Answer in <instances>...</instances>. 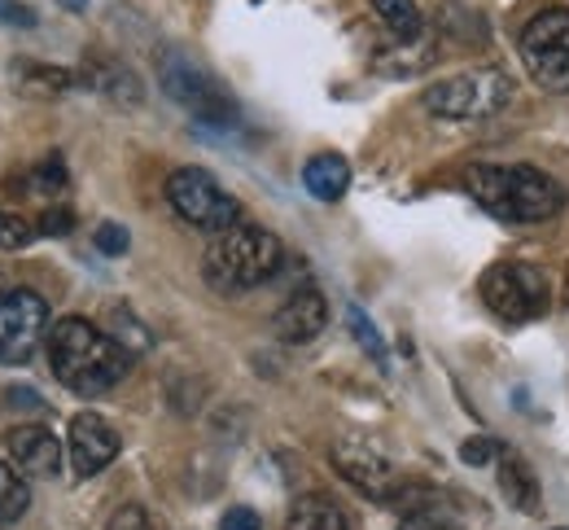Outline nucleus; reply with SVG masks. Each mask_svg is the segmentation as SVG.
<instances>
[{"label": "nucleus", "instance_id": "39448f33", "mask_svg": "<svg viewBox=\"0 0 569 530\" xmlns=\"http://www.w3.org/2000/svg\"><path fill=\"white\" fill-rule=\"evenodd\" d=\"M521 62L548 92H569V9L548 4L521 27Z\"/></svg>", "mask_w": 569, "mask_h": 530}, {"label": "nucleus", "instance_id": "f3484780", "mask_svg": "<svg viewBox=\"0 0 569 530\" xmlns=\"http://www.w3.org/2000/svg\"><path fill=\"white\" fill-rule=\"evenodd\" d=\"M31 509V491H27V478L9 464V460H0V530H9L22 513Z\"/></svg>", "mask_w": 569, "mask_h": 530}, {"label": "nucleus", "instance_id": "5701e85b", "mask_svg": "<svg viewBox=\"0 0 569 530\" xmlns=\"http://www.w3.org/2000/svg\"><path fill=\"white\" fill-rule=\"evenodd\" d=\"M399 530H460V522L451 513H442V509H417V513L403 518Z\"/></svg>", "mask_w": 569, "mask_h": 530}, {"label": "nucleus", "instance_id": "393cba45", "mask_svg": "<svg viewBox=\"0 0 569 530\" xmlns=\"http://www.w3.org/2000/svg\"><path fill=\"white\" fill-rule=\"evenodd\" d=\"M36 189H40V193H58V189H67V167H62V158H49V162L36 171Z\"/></svg>", "mask_w": 569, "mask_h": 530}, {"label": "nucleus", "instance_id": "a211bd4d", "mask_svg": "<svg viewBox=\"0 0 569 530\" xmlns=\"http://www.w3.org/2000/svg\"><path fill=\"white\" fill-rule=\"evenodd\" d=\"M377 18L399 36V40H417L421 36V9L417 0H372Z\"/></svg>", "mask_w": 569, "mask_h": 530}, {"label": "nucleus", "instance_id": "9b49d317", "mask_svg": "<svg viewBox=\"0 0 569 530\" xmlns=\"http://www.w3.org/2000/svg\"><path fill=\"white\" fill-rule=\"evenodd\" d=\"M71 469L79 478H97L101 469H110V460L119 456V430L101 417V412H79L71 421Z\"/></svg>", "mask_w": 569, "mask_h": 530}, {"label": "nucleus", "instance_id": "4be33fe9", "mask_svg": "<svg viewBox=\"0 0 569 530\" xmlns=\"http://www.w3.org/2000/svg\"><path fill=\"white\" fill-rule=\"evenodd\" d=\"M31 237H36V228L27 224L22 216L0 211V250H22V246H31Z\"/></svg>", "mask_w": 569, "mask_h": 530}, {"label": "nucleus", "instance_id": "20e7f679", "mask_svg": "<svg viewBox=\"0 0 569 530\" xmlns=\"http://www.w3.org/2000/svg\"><path fill=\"white\" fill-rule=\"evenodd\" d=\"M508 101H512V79L503 76V71H496V67L460 71V76H447L426 88L429 114H438V119H460V123L491 119Z\"/></svg>", "mask_w": 569, "mask_h": 530}, {"label": "nucleus", "instance_id": "1a4fd4ad", "mask_svg": "<svg viewBox=\"0 0 569 530\" xmlns=\"http://www.w3.org/2000/svg\"><path fill=\"white\" fill-rule=\"evenodd\" d=\"M49 303L36 290H9L0 299V364H27L49 338Z\"/></svg>", "mask_w": 569, "mask_h": 530}, {"label": "nucleus", "instance_id": "6e6552de", "mask_svg": "<svg viewBox=\"0 0 569 530\" xmlns=\"http://www.w3.org/2000/svg\"><path fill=\"white\" fill-rule=\"evenodd\" d=\"M158 71H162V88H167V97L171 101H180L184 110H193L198 119H211V123H232L237 119V110H232V101L223 97V88L214 83L189 53H180V49H167L162 58H158Z\"/></svg>", "mask_w": 569, "mask_h": 530}, {"label": "nucleus", "instance_id": "f03ea898", "mask_svg": "<svg viewBox=\"0 0 569 530\" xmlns=\"http://www.w3.org/2000/svg\"><path fill=\"white\" fill-rule=\"evenodd\" d=\"M465 189L478 198V207H487L491 216L508 220V224H543V220L561 216V207H566V189L548 171L526 167V162L469 167Z\"/></svg>", "mask_w": 569, "mask_h": 530}, {"label": "nucleus", "instance_id": "c85d7f7f", "mask_svg": "<svg viewBox=\"0 0 569 530\" xmlns=\"http://www.w3.org/2000/svg\"><path fill=\"white\" fill-rule=\"evenodd\" d=\"M0 18H4V22H18V27H36V13L22 9V4H9V0L0 4Z\"/></svg>", "mask_w": 569, "mask_h": 530}, {"label": "nucleus", "instance_id": "423d86ee", "mask_svg": "<svg viewBox=\"0 0 569 530\" xmlns=\"http://www.w3.org/2000/svg\"><path fill=\"white\" fill-rule=\"evenodd\" d=\"M167 202L171 211L193 228H207V232H228V228L241 224V202L232 193H223V184L214 180L211 171L202 167H180L171 171L167 180Z\"/></svg>", "mask_w": 569, "mask_h": 530}, {"label": "nucleus", "instance_id": "2f4dec72", "mask_svg": "<svg viewBox=\"0 0 569 530\" xmlns=\"http://www.w3.org/2000/svg\"><path fill=\"white\" fill-rule=\"evenodd\" d=\"M557 530H569V527H557Z\"/></svg>", "mask_w": 569, "mask_h": 530}, {"label": "nucleus", "instance_id": "2eb2a0df", "mask_svg": "<svg viewBox=\"0 0 569 530\" xmlns=\"http://www.w3.org/2000/svg\"><path fill=\"white\" fill-rule=\"evenodd\" d=\"M499 487L517 513H539V478L521 456H499Z\"/></svg>", "mask_w": 569, "mask_h": 530}, {"label": "nucleus", "instance_id": "412c9836", "mask_svg": "<svg viewBox=\"0 0 569 530\" xmlns=\"http://www.w3.org/2000/svg\"><path fill=\"white\" fill-rule=\"evenodd\" d=\"M92 246L101 250V254H110V259H119V254H128V246H132V237H128V228L114 224V220H106V224H97L92 232Z\"/></svg>", "mask_w": 569, "mask_h": 530}, {"label": "nucleus", "instance_id": "4468645a", "mask_svg": "<svg viewBox=\"0 0 569 530\" xmlns=\"http://www.w3.org/2000/svg\"><path fill=\"white\" fill-rule=\"evenodd\" d=\"M302 189L320 202H338L351 189V162L342 153H316L302 167Z\"/></svg>", "mask_w": 569, "mask_h": 530}, {"label": "nucleus", "instance_id": "7ed1b4c3", "mask_svg": "<svg viewBox=\"0 0 569 530\" xmlns=\"http://www.w3.org/2000/svg\"><path fill=\"white\" fill-rule=\"evenodd\" d=\"M284 263V246L277 232L254 224H237L214 232V241L202 254V277L219 294H246L263 281H272Z\"/></svg>", "mask_w": 569, "mask_h": 530}, {"label": "nucleus", "instance_id": "f257e3e1", "mask_svg": "<svg viewBox=\"0 0 569 530\" xmlns=\"http://www.w3.org/2000/svg\"><path fill=\"white\" fill-rule=\"evenodd\" d=\"M49 364H53V378L71 394L97 399L128 378L132 351L114 333L97 329L92 320L67 316V320H53V329H49Z\"/></svg>", "mask_w": 569, "mask_h": 530}, {"label": "nucleus", "instance_id": "9d476101", "mask_svg": "<svg viewBox=\"0 0 569 530\" xmlns=\"http://www.w3.org/2000/svg\"><path fill=\"white\" fill-rule=\"evenodd\" d=\"M333 469L359 487L363 496H377V500H390L395 491H399V469H395V460L381 452V448H372L368 439H338L333 443Z\"/></svg>", "mask_w": 569, "mask_h": 530}, {"label": "nucleus", "instance_id": "b1692460", "mask_svg": "<svg viewBox=\"0 0 569 530\" xmlns=\"http://www.w3.org/2000/svg\"><path fill=\"white\" fill-rule=\"evenodd\" d=\"M106 530H153V522H149V513H144L141 504H123V509L106 522Z\"/></svg>", "mask_w": 569, "mask_h": 530}, {"label": "nucleus", "instance_id": "aec40b11", "mask_svg": "<svg viewBox=\"0 0 569 530\" xmlns=\"http://www.w3.org/2000/svg\"><path fill=\"white\" fill-rule=\"evenodd\" d=\"M347 324H351V333H356V342L386 369V342H381V333L372 329V320L359 311V307H347Z\"/></svg>", "mask_w": 569, "mask_h": 530}, {"label": "nucleus", "instance_id": "6ab92c4d", "mask_svg": "<svg viewBox=\"0 0 569 530\" xmlns=\"http://www.w3.org/2000/svg\"><path fill=\"white\" fill-rule=\"evenodd\" d=\"M92 83L110 97V101H123V106H137L141 101V83H137V76L128 71V67H114V62H106L97 76H92Z\"/></svg>", "mask_w": 569, "mask_h": 530}, {"label": "nucleus", "instance_id": "7c9ffc66", "mask_svg": "<svg viewBox=\"0 0 569 530\" xmlns=\"http://www.w3.org/2000/svg\"><path fill=\"white\" fill-rule=\"evenodd\" d=\"M62 4H67V9H83V0H62Z\"/></svg>", "mask_w": 569, "mask_h": 530}, {"label": "nucleus", "instance_id": "cd10ccee", "mask_svg": "<svg viewBox=\"0 0 569 530\" xmlns=\"http://www.w3.org/2000/svg\"><path fill=\"white\" fill-rule=\"evenodd\" d=\"M71 228H74L71 211H44V220H40V232H44V237H67Z\"/></svg>", "mask_w": 569, "mask_h": 530}, {"label": "nucleus", "instance_id": "c756f323", "mask_svg": "<svg viewBox=\"0 0 569 530\" xmlns=\"http://www.w3.org/2000/svg\"><path fill=\"white\" fill-rule=\"evenodd\" d=\"M4 294H9V281H4V272H0V299H4Z\"/></svg>", "mask_w": 569, "mask_h": 530}, {"label": "nucleus", "instance_id": "bb28decb", "mask_svg": "<svg viewBox=\"0 0 569 530\" xmlns=\"http://www.w3.org/2000/svg\"><path fill=\"white\" fill-rule=\"evenodd\" d=\"M219 530H263V518L246 504H232L223 518H219Z\"/></svg>", "mask_w": 569, "mask_h": 530}, {"label": "nucleus", "instance_id": "a878e982", "mask_svg": "<svg viewBox=\"0 0 569 530\" xmlns=\"http://www.w3.org/2000/svg\"><path fill=\"white\" fill-rule=\"evenodd\" d=\"M496 456H503L496 439H469V443L460 448V460H465V464H473V469H478V464H491Z\"/></svg>", "mask_w": 569, "mask_h": 530}, {"label": "nucleus", "instance_id": "0eeeda50", "mask_svg": "<svg viewBox=\"0 0 569 530\" xmlns=\"http://www.w3.org/2000/svg\"><path fill=\"white\" fill-rule=\"evenodd\" d=\"M482 303L508 324L535 320L548 311V281L530 263H496L482 277Z\"/></svg>", "mask_w": 569, "mask_h": 530}, {"label": "nucleus", "instance_id": "f8f14e48", "mask_svg": "<svg viewBox=\"0 0 569 530\" xmlns=\"http://www.w3.org/2000/svg\"><path fill=\"white\" fill-rule=\"evenodd\" d=\"M4 456L22 478H53L62 469V443L44 426H22L4 439Z\"/></svg>", "mask_w": 569, "mask_h": 530}, {"label": "nucleus", "instance_id": "dca6fc26", "mask_svg": "<svg viewBox=\"0 0 569 530\" xmlns=\"http://www.w3.org/2000/svg\"><path fill=\"white\" fill-rule=\"evenodd\" d=\"M284 530H351V527H347V513H342L329 496H302V500L289 509Z\"/></svg>", "mask_w": 569, "mask_h": 530}, {"label": "nucleus", "instance_id": "ddd939ff", "mask_svg": "<svg viewBox=\"0 0 569 530\" xmlns=\"http://www.w3.org/2000/svg\"><path fill=\"white\" fill-rule=\"evenodd\" d=\"M325 324H329V303H325V294H320V290H311V286H307V290H293V294L281 303V311L272 316L277 338L289 342V347L311 342Z\"/></svg>", "mask_w": 569, "mask_h": 530}]
</instances>
